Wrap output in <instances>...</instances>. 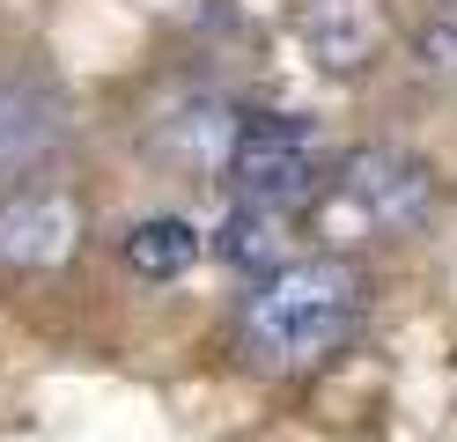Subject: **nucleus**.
I'll use <instances>...</instances> for the list:
<instances>
[{
    "mask_svg": "<svg viewBox=\"0 0 457 442\" xmlns=\"http://www.w3.org/2000/svg\"><path fill=\"white\" fill-rule=\"evenodd\" d=\"M339 199L354 206V214H369L377 229H420L428 214H436V170H428L420 155H406V147H354V155H339Z\"/></svg>",
    "mask_w": 457,
    "mask_h": 442,
    "instance_id": "nucleus-5",
    "label": "nucleus"
},
{
    "mask_svg": "<svg viewBox=\"0 0 457 442\" xmlns=\"http://www.w3.org/2000/svg\"><path fill=\"white\" fill-rule=\"evenodd\" d=\"M67 140V88L37 59H0V185L52 163Z\"/></svg>",
    "mask_w": 457,
    "mask_h": 442,
    "instance_id": "nucleus-4",
    "label": "nucleus"
},
{
    "mask_svg": "<svg viewBox=\"0 0 457 442\" xmlns=\"http://www.w3.org/2000/svg\"><path fill=\"white\" fill-rule=\"evenodd\" d=\"M332 155L318 118L303 111H259L237 126V147H228V199L266 206V214H303L310 199L325 192Z\"/></svg>",
    "mask_w": 457,
    "mask_h": 442,
    "instance_id": "nucleus-2",
    "label": "nucleus"
},
{
    "mask_svg": "<svg viewBox=\"0 0 457 442\" xmlns=\"http://www.w3.org/2000/svg\"><path fill=\"white\" fill-rule=\"evenodd\" d=\"M237 126H244V118L228 111L221 96H199V104H185L178 118H162L148 147H155V155H170V163H185V170H207L214 155L228 163V147H237Z\"/></svg>",
    "mask_w": 457,
    "mask_h": 442,
    "instance_id": "nucleus-7",
    "label": "nucleus"
},
{
    "mask_svg": "<svg viewBox=\"0 0 457 442\" xmlns=\"http://www.w3.org/2000/svg\"><path fill=\"white\" fill-rule=\"evenodd\" d=\"M89 206L60 170H30L15 185H0V273H52L81 244Z\"/></svg>",
    "mask_w": 457,
    "mask_h": 442,
    "instance_id": "nucleus-3",
    "label": "nucleus"
},
{
    "mask_svg": "<svg viewBox=\"0 0 457 442\" xmlns=\"http://www.w3.org/2000/svg\"><path fill=\"white\" fill-rule=\"evenodd\" d=\"M369 310V273L339 251L318 258H288L280 273H266L244 295L237 317V354L259 376H303L325 369L339 346L354 339V324Z\"/></svg>",
    "mask_w": 457,
    "mask_h": 442,
    "instance_id": "nucleus-1",
    "label": "nucleus"
},
{
    "mask_svg": "<svg viewBox=\"0 0 457 442\" xmlns=\"http://www.w3.org/2000/svg\"><path fill=\"white\" fill-rule=\"evenodd\" d=\"M119 258H126L133 280H185L192 265H199V229L178 221V214H148V221L126 229Z\"/></svg>",
    "mask_w": 457,
    "mask_h": 442,
    "instance_id": "nucleus-8",
    "label": "nucleus"
},
{
    "mask_svg": "<svg viewBox=\"0 0 457 442\" xmlns=\"http://www.w3.org/2000/svg\"><path fill=\"white\" fill-rule=\"evenodd\" d=\"M280 229H288V214H266V206H244L237 199L228 221L214 229V251H221V265L266 280V273H280Z\"/></svg>",
    "mask_w": 457,
    "mask_h": 442,
    "instance_id": "nucleus-9",
    "label": "nucleus"
},
{
    "mask_svg": "<svg viewBox=\"0 0 457 442\" xmlns=\"http://www.w3.org/2000/svg\"><path fill=\"white\" fill-rule=\"evenodd\" d=\"M384 45V15L369 0H303V52L318 59V74H361Z\"/></svg>",
    "mask_w": 457,
    "mask_h": 442,
    "instance_id": "nucleus-6",
    "label": "nucleus"
},
{
    "mask_svg": "<svg viewBox=\"0 0 457 442\" xmlns=\"http://www.w3.org/2000/svg\"><path fill=\"white\" fill-rule=\"evenodd\" d=\"M413 52H420V67H428V74H457V0L428 8V22H420Z\"/></svg>",
    "mask_w": 457,
    "mask_h": 442,
    "instance_id": "nucleus-10",
    "label": "nucleus"
}]
</instances>
